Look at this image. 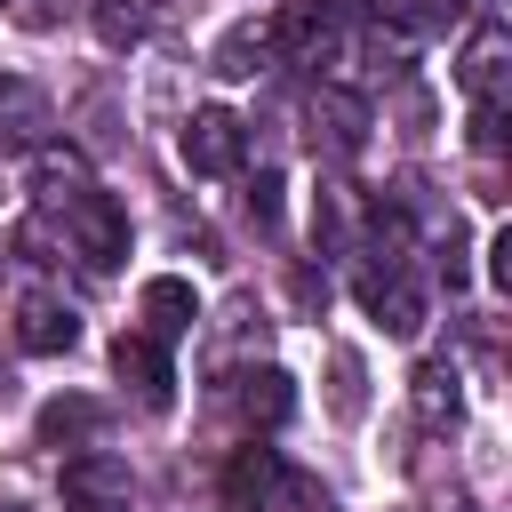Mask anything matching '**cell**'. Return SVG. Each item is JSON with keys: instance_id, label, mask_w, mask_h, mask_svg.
I'll return each instance as SVG.
<instances>
[{"instance_id": "cell-1", "label": "cell", "mask_w": 512, "mask_h": 512, "mask_svg": "<svg viewBox=\"0 0 512 512\" xmlns=\"http://www.w3.org/2000/svg\"><path fill=\"white\" fill-rule=\"evenodd\" d=\"M64 248H80V264H96V272H112L120 256H128V208L112 200V192H80V200H64Z\"/></svg>"}, {"instance_id": "cell-2", "label": "cell", "mask_w": 512, "mask_h": 512, "mask_svg": "<svg viewBox=\"0 0 512 512\" xmlns=\"http://www.w3.org/2000/svg\"><path fill=\"white\" fill-rule=\"evenodd\" d=\"M216 496H224V512H280V504L296 496V472L280 464V448H256V440H248V448L224 464V488H216Z\"/></svg>"}, {"instance_id": "cell-3", "label": "cell", "mask_w": 512, "mask_h": 512, "mask_svg": "<svg viewBox=\"0 0 512 512\" xmlns=\"http://www.w3.org/2000/svg\"><path fill=\"white\" fill-rule=\"evenodd\" d=\"M176 152H184V168H192V176H232V168L248 160V128H240V112H224V104H200V112L184 120Z\"/></svg>"}, {"instance_id": "cell-4", "label": "cell", "mask_w": 512, "mask_h": 512, "mask_svg": "<svg viewBox=\"0 0 512 512\" xmlns=\"http://www.w3.org/2000/svg\"><path fill=\"white\" fill-rule=\"evenodd\" d=\"M48 144V96L24 72H0V160H32Z\"/></svg>"}, {"instance_id": "cell-5", "label": "cell", "mask_w": 512, "mask_h": 512, "mask_svg": "<svg viewBox=\"0 0 512 512\" xmlns=\"http://www.w3.org/2000/svg\"><path fill=\"white\" fill-rule=\"evenodd\" d=\"M304 128H312V152L352 160V152L368 144V104H360L352 88H320V96L304 104Z\"/></svg>"}, {"instance_id": "cell-6", "label": "cell", "mask_w": 512, "mask_h": 512, "mask_svg": "<svg viewBox=\"0 0 512 512\" xmlns=\"http://www.w3.org/2000/svg\"><path fill=\"white\" fill-rule=\"evenodd\" d=\"M112 376H120V384H136V400H144V408H168V392H176L168 352H160L144 328H120V336H112Z\"/></svg>"}, {"instance_id": "cell-7", "label": "cell", "mask_w": 512, "mask_h": 512, "mask_svg": "<svg viewBox=\"0 0 512 512\" xmlns=\"http://www.w3.org/2000/svg\"><path fill=\"white\" fill-rule=\"evenodd\" d=\"M232 408H240L248 432H280V424L296 416V384H288V368H240V376H232Z\"/></svg>"}, {"instance_id": "cell-8", "label": "cell", "mask_w": 512, "mask_h": 512, "mask_svg": "<svg viewBox=\"0 0 512 512\" xmlns=\"http://www.w3.org/2000/svg\"><path fill=\"white\" fill-rule=\"evenodd\" d=\"M16 344H24V352H72V344H80V312H72L64 296L32 288V296L16 304Z\"/></svg>"}, {"instance_id": "cell-9", "label": "cell", "mask_w": 512, "mask_h": 512, "mask_svg": "<svg viewBox=\"0 0 512 512\" xmlns=\"http://www.w3.org/2000/svg\"><path fill=\"white\" fill-rule=\"evenodd\" d=\"M456 80L472 88V104L504 96V80H512V32H504V24H480V32L464 40V64H456Z\"/></svg>"}, {"instance_id": "cell-10", "label": "cell", "mask_w": 512, "mask_h": 512, "mask_svg": "<svg viewBox=\"0 0 512 512\" xmlns=\"http://www.w3.org/2000/svg\"><path fill=\"white\" fill-rule=\"evenodd\" d=\"M192 320H200V296H192V280H176V272L144 280V336H152V344H176V336H192Z\"/></svg>"}, {"instance_id": "cell-11", "label": "cell", "mask_w": 512, "mask_h": 512, "mask_svg": "<svg viewBox=\"0 0 512 512\" xmlns=\"http://www.w3.org/2000/svg\"><path fill=\"white\" fill-rule=\"evenodd\" d=\"M360 304L384 320V336H416L424 328V288L400 272H360Z\"/></svg>"}, {"instance_id": "cell-12", "label": "cell", "mask_w": 512, "mask_h": 512, "mask_svg": "<svg viewBox=\"0 0 512 512\" xmlns=\"http://www.w3.org/2000/svg\"><path fill=\"white\" fill-rule=\"evenodd\" d=\"M272 40H280V56H288V64H328L336 24H328V8H320V0H304V8L272 16Z\"/></svg>"}, {"instance_id": "cell-13", "label": "cell", "mask_w": 512, "mask_h": 512, "mask_svg": "<svg viewBox=\"0 0 512 512\" xmlns=\"http://www.w3.org/2000/svg\"><path fill=\"white\" fill-rule=\"evenodd\" d=\"M272 56H280V40H272V16H240V24L216 40V72H224V80H256Z\"/></svg>"}, {"instance_id": "cell-14", "label": "cell", "mask_w": 512, "mask_h": 512, "mask_svg": "<svg viewBox=\"0 0 512 512\" xmlns=\"http://www.w3.org/2000/svg\"><path fill=\"white\" fill-rule=\"evenodd\" d=\"M408 408H416L424 432H448L456 408H464V400H456V368H448V360H424V368L408 376Z\"/></svg>"}, {"instance_id": "cell-15", "label": "cell", "mask_w": 512, "mask_h": 512, "mask_svg": "<svg viewBox=\"0 0 512 512\" xmlns=\"http://www.w3.org/2000/svg\"><path fill=\"white\" fill-rule=\"evenodd\" d=\"M64 488H72V504L80 512H104V504H128V464H112V456H72V472H64Z\"/></svg>"}, {"instance_id": "cell-16", "label": "cell", "mask_w": 512, "mask_h": 512, "mask_svg": "<svg viewBox=\"0 0 512 512\" xmlns=\"http://www.w3.org/2000/svg\"><path fill=\"white\" fill-rule=\"evenodd\" d=\"M32 184H40V208H64V200L88 192V160L72 144H40L32 152Z\"/></svg>"}, {"instance_id": "cell-17", "label": "cell", "mask_w": 512, "mask_h": 512, "mask_svg": "<svg viewBox=\"0 0 512 512\" xmlns=\"http://www.w3.org/2000/svg\"><path fill=\"white\" fill-rule=\"evenodd\" d=\"M96 424H104V408H96V400H48V408H40V440H48V448L88 440Z\"/></svg>"}, {"instance_id": "cell-18", "label": "cell", "mask_w": 512, "mask_h": 512, "mask_svg": "<svg viewBox=\"0 0 512 512\" xmlns=\"http://www.w3.org/2000/svg\"><path fill=\"white\" fill-rule=\"evenodd\" d=\"M144 32H152L144 0H96V40H104V48H136Z\"/></svg>"}, {"instance_id": "cell-19", "label": "cell", "mask_w": 512, "mask_h": 512, "mask_svg": "<svg viewBox=\"0 0 512 512\" xmlns=\"http://www.w3.org/2000/svg\"><path fill=\"white\" fill-rule=\"evenodd\" d=\"M472 144H480V152H496V144H504V96L472 104Z\"/></svg>"}, {"instance_id": "cell-20", "label": "cell", "mask_w": 512, "mask_h": 512, "mask_svg": "<svg viewBox=\"0 0 512 512\" xmlns=\"http://www.w3.org/2000/svg\"><path fill=\"white\" fill-rule=\"evenodd\" d=\"M248 216H256V224H280V176H256V192H248Z\"/></svg>"}, {"instance_id": "cell-21", "label": "cell", "mask_w": 512, "mask_h": 512, "mask_svg": "<svg viewBox=\"0 0 512 512\" xmlns=\"http://www.w3.org/2000/svg\"><path fill=\"white\" fill-rule=\"evenodd\" d=\"M488 280H496V288H512V232H496V240H488Z\"/></svg>"}]
</instances>
